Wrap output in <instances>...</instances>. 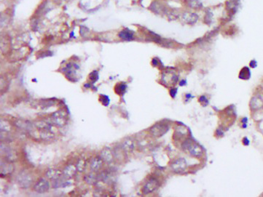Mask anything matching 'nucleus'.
<instances>
[{
  "label": "nucleus",
  "instance_id": "nucleus-1",
  "mask_svg": "<svg viewBox=\"0 0 263 197\" xmlns=\"http://www.w3.org/2000/svg\"><path fill=\"white\" fill-rule=\"evenodd\" d=\"M169 126L166 123L159 122L155 124L152 128H151V132L153 135L156 137H160L165 134L169 131Z\"/></svg>",
  "mask_w": 263,
  "mask_h": 197
},
{
  "label": "nucleus",
  "instance_id": "nucleus-2",
  "mask_svg": "<svg viewBox=\"0 0 263 197\" xmlns=\"http://www.w3.org/2000/svg\"><path fill=\"white\" fill-rule=\"evenodd\" d=\"M171 167L176 173H182L185 172L187 168V161L184 158H179L173 162Z\"/></svg>",
  "mask_w": 263,
  "mask_h": 197
},
{
  "label": "nucleus",
  "instance_id": "nucleus-3",
  "mask_svg": "<svg viewBox=\"0 0 263 197\" xmlns=\"http://www.w3.org/2000/svg\"><path fill=\"white\" fill-rule=\"evenodd\" d=\"M186 151H189L190 155L195 157H200L204 153V151H203V149L200 147V145L197 144L192 140L190 142Z\"/></svg>",
  "mask_w": 263,
  "mask_h": 197
},
{
  "label": "nucleus",
  "instance_id": "nucleus-4",
  "mask_svg": "<svg viewBox=\"0 0 263 197\" xmlns=\"http://www.w3.org/2000/svg\"><path fill=\"white\" fill-rule=\"evenodd\" d=\"M159 186L158 181L155 178H152L145 184V186L143 188V193L144 194H150L154 191L155 190H156L157 187Z\"/></svg>",
  "mask_w": 263,
  "mask_h": 197
},
{
  "label": "nucleus",
  "instance_id": "nucleus-5",
  "mask_svg": "<svg viewBox=\"0 0 263 197\" xmlns=\"http://www.w3.org/2000/svg\"><path fill=\"white\" fill-rule=\"evenodd\" d=\"M250 107L252 110H258L263 108V99L260 95H256L250 102Z\"/></svg>",
  "mask_w": 263,
  "mask_h": 197
},
{
  "label": "nucleus",
  "instance_id": "nucleus-6",
  "mask_svg": "<svg viewBox=\"0 0 263 197\" xmlns=\"http://www.w3.org/2000/svg\"><path fill=\"white\" fill-rule=\"evenodd\" d=\"M49 188V183L45 180H41L35 186V190L39 193L46 192Z\"/></svg>",
  "mask_w": 263,
  "mask_h": 197
},
{
  "label": "nucleus",
  "instance_id": "nucleus-7",
  "mask_svg": "<svg viewBox=\"0 0 263 197\" xmlns=\"http://www.w3.org/2000/svg\"><path fill=\"white\" fill-rule=\"evenodd\" d=\"M119 37L125 41H131L134 38V34L131 31L125 29L119 33Z\"/></svg>",
  "mask_w": 263,
  "mask_h": 197
},
{
  "label": "nucleus",
  "instance_id": "nucleus-8",
  "mask_svg": "<svg viewBox=\"0 0 263 197\" xmlns=\"http://www.w3.org/2000/svg\"><path fill=\"white\" fill-rule=\"evenodd\" d=\"M183 20L189 24H194L198 20V15L195 13H186L183 15Z\"/></svg>",
  "mask_w": 263,
  "mask_h": 197
},
{
  "label": "nucleus",
  "instance_id": "nucleus-9",
  "mask_svg": "<svg viewBox=\"0 0 263 197\" xmlns=\"http://www.w3.org/2000/svg\"><path fill=\"white\" fill-rule=\"evenodd\" d=\"M163 81L165 83H170V84H176L178 81V77L173 73H170L165 74L163 77Z\"/></svg>",
  "mask_w": 263,
  "mask_h": 197
},
{
  "label": "nucleus",
  "instance_id": "nucleus-10",
  "mask_svg": "<svg viewBox=\"0 0 263 197\" xmlns=\"http://www.w3.org/2000/svg\"><path fill=\"white\" fill-rule=\"evenodd\" d=\"M251 77V71L248 67H244L241 69V72L239 73V78L241 79H248Z\"/></svg>",
  "mask_w": 263,
  "mask_h": 197
},
{
  "label": "nucleus",
  "instance_id": "nucleus-11",
  "mask_svg": "<svg viewBox=\"0 0 263 197\" xmlns=\"http://www.w3.org/2000/svg\"><path fill=\"white\" fill-rule=\"evenodd\" d=\"M126 87H126L125 84H119V85L116 86L115 92H117L118 95H123L126 90Z\"/></svg>",
  "mask_w": 263,
  "mask_h": 197
},
{
  "label": "nucleus",
  "instance_id": "nucleus-12",
  "mask_svg": "<svg viewBox=\"0 0 263 197\" xmlns=\"http://www.w3.org/2000/svg\"><path fill=\"white\" fill-rule=\"evenodd\" d=\"M53 119H54L55 124H57L58 125H62L64 124V120H65L64 117H61V114L60 113L55 114L54 116L53 117Z\"/></svg>",
  "mask_w": 263,
  "mask_h": 197
},
{
  "label": "nucleus",
  "instance_id": "nucleus-13",
  "mask_svg": "<svg viewBox=\"0 0 263 197\" xmlns=\"http://www.w3.org/2000/svg\"><path fill=\"white\" fill-rule=\"evenodd\" d=\"M189 5L190 7L195 8V9H198V8H200L202 7V3L198 1V0H190Z\"/></svg>",
  "mask_w": 263,
  "mask_h": 197
},
{
  "label": "nucleus",
  "instance_id": "nucleus-14",
  "mask_svg": "<svg viewBox=\"0 0 263 197\" xmlns=\"http://www.w3.org/2000/svg\"><path fill=\"white\" fill-rule=\"evenodd\" d=\"M101 165V161L99 159H95L94 161L91 163V167L94 170H97Z\"/></svg>",
  "mask_w": 263,
  "mask_h": 197
},
{
  "label": "nucleus",
  "instance_id": "nucleus-15",
  "mask_svg": "<svg viewBox=\"0 0 263 197\" xmlns=\"http://www.w3.org/2000/svg\"><path fill=\"white\" fill-rule=\"evenodd\" d=\"M99 100H100L101 103L103 104V105H104L106 106H108L109 103V99L107 95H101L100 97H99Z\"/></svg>",
  "mask_w": 263,
  "mask_h": 197
},
{
  "label": "nucleus",
  "instance_id": "nucleus-16",
  "mask_svg": "<svg viewBox=\"0 0 263 197\" xmlns=\"http://www.w3.org/2000/svg\"><path fill=\"white\" fill-rule=\"evenodd\" d=\"M199 102L201 103V105L204 106H206L208 104V100L207 99V98L205 95L200 96L199 98Z\"/></svg>",
  "mask_w": 263,
  "mask_h": 197
},
{
  "label": "nucleus",
  "instance_id": "nucleus-17",
  "mask_svg": "<svg viewBox=\"0 0 263 197\" xmlns=\"http://www.w3.org/2000/svg\"><path fill=\"white\" fill-rule=\"evenodd\" d=\"M177 88H172L171 90H170V94H171V96L173 98H175L176 95H177Z\"/></svg>",
  "mask_w": 263,
  "mask_h": 197
},
{
  "label": "nucleus",
  "instance_id": "nucleus-18",
  "mask_svg": "<svg viewBox=\"0 0 263 197\" xmlns=\"http://www.w3.org/2000/svg\"><path fill=\"white\" fill-rule=\"evenodd\" d=\"M243 143L245 145H248V144H249V140H248L247 137H244V138L243 139Z\"/></svg>",
  "mask_w": 263,
  "mask_h": 197
},
{
  "label": "nucleus",
  "instance_id": "nucleus-19",
  "mask_svg": "<svg viewBox=\"0 0 263 197\" xmlns=\"http://www.w3.org/2000/svg\"><path fill=\"white\" fill-rule=\"evenodd\" d=\"M250 66L252 68H255L256 66V62L254 60L252 61L251 62H250Z\"/></svg>",
  "mask_w": 263,
  "mask_h": 197
},
{
  "label": "nucleus",
  "instance_id": "nucleus-20",
  "mask_svg": "<svg viewBox=\"0 0 263 197\" xmlns=\"http://www.w3.org/2000/svg\"><path fill=\"white\" fill-rule=\"evenodd\" d=\"M223 133H224V132H223V131L221 130V129H219V128L218 130H217V135H220V134L221 135H223Z\"/></svg>",
  "mask_w": 263,
  "mask_h": 197
},
{
  "label": "nucleus",
  "instance_id": "nucleus-21",
  "mask_svg": "<svg viewBox=\"0 0 263 197\" xmlns=\"http://www.w3.org/2000/svg\"><path fill=\"white\" fill-rule=\"evenodd\" d=\"M185 84H186V81H185V80H182V81L179 82V85L180 86L185 85Z\"/></svg>",
  "mask_w": 263,
  "mask_h": 197
},
{
  "label": "nucleus",
  "instance_id": "nucleus-22",
  "mask_svg": "<svg viewBox=\"0 0 263 197\" xmlns=\"http://www.w3.org/2000/svg\"><path fill=\"white\" fill-rule=\"evenodd\" d=\"M191 97H192V96L191 95H186V98H191ZM192 98H193V97H192Z\"/></svg>",
  "mask_w": 263,
  "mask_h": 197
}]
</instances>
